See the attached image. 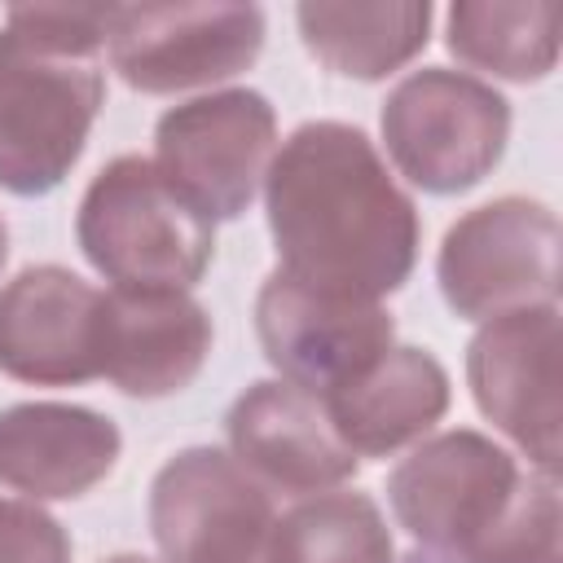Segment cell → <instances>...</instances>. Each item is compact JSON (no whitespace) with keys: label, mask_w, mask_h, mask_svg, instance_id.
<instances>
[{"label":"cell","mask_w":563,"mask_h":563,"mask_svg":"<svg viewBox=\"0 0 563 563\" xmlns=\"http://www.w3.org/2000/svg\"><path fill=\"white\" fill-rule=\"evenodd\" d=\"M273 106L260 92L229 88L185 101L158 119L154 167L207 220H233L251 207L273 154Z\"/></svg>","instance_id":"cell-7"},{"label":"cell","mask_w":563,"mask_h":563,"mask_svg":"<svg viewBox=\"0 0 563 563\" xmlns=\"http://www.w3.org/2000/svg\"><path fill=\"white\" fill-rule=\"evenodd\" d=\"M75 229L88 264L114 290H185L216 251L211 220L141 154H123L92 176Z\"/></svg>","instance_id":"cell-4"},{"label":"cell","mask_w":563,"mask_h":563,"mask_svg":"<svg viewBox=\"0 0 563 563\" xmlns=\"http://www.w3.org/2000/svg\"><path fill=\"white\" fill-rule=\"evenodd\" d=\"M106 295L57 264L18 273L0 290V369L18 383L66 387L101 374Z\"/></svg>","instance_id":"cell-12"},{"label":"cell","mask_w":563,"mask_h":563,"mask_svg":"<svg viewBox=\"0 0 563 563\" xmlns=\"http://www.w3.org/2000/svg\"><path fill=\"white\" fill-rule=\"evenodd\" d=\"M106 563H150V559H141V554H114V559H106Z\"/></svg>","instance_id":"cell-22"},{"label":"cell","mask_w":563,"mask_h":563,"mask_svg":"<svg viewBox=\"0 0 563 563\" xmlns=\"http://www.w3.org/2000/svg\"><path fill=\"white\" fill-rule=\"evenodd\" d=\"M211 352V321L185 290H110L101 374L141 400L189 387Z\"/></svg>","instance_id":"cell-14"},{"label":"cell","mask_w":563,"mask_h":563,"mask_svg":"<svg viewBox=\"0 0 563 563\" xmlns=\"http://www.w3.org/2000/svg\"><path fill=\"white\" fill-rule=\"evenodd\" d=\"M268 229L282 273L347 299L391 295L418 255L413 202L361 128L303 123L268 167Z\"/></svg>","instance_id":"cell-1"},{"label":"cell","mask_w":563,"mask_h":563,"mask_svg":"<svg viewBox=\"0 0 563 563\" xmlns=\"http://www.w3.org/2000/svg\"><path fill=\"white\" fill-rule=\"evenodd\" d=\"M150 528L167 563H273V501L216 449H185L158 471Z\"/></svg>","instance_id":"cell-8"},{"label":"cell","mask_w":563,"mask_h":563,"mask_svg":"<svg viewBox=\"0 0 563 563\" xmlns=\"http://www.w3.org/2000/svg\"><path fill=\"white\" fill-rule=\"evenodd\" d=\"M110 66L136 92H180L246 70L264 48L255 4H114Z\"/></svg>","instance_id":"cell-9"},{"label":"cell","mask_w":563,"mask_h":563,"mask_svg":"<svg viewBox=\"0 0 563 563\" xmlns=\"http://www.w3.org/2000/svg\"><path fill=\"white\" fill-rule=\"evenodd\" d=\"M466 378L484 418L506 431L541 475L559 471V308L488 317L471 339Z\"/></svg>","instance_id":"cell-11"},{"label":"cell","mask_w":563,"mask_h":563,"mask_svg":"<svg viewBox=\"0 0 563 563\" xmlns=\"http://www.w3.org/2000/svg\"><path fill=\"white\" fill-rule=\"evenodd\" d=\"M114 4H18L0 35V189L48 194L84 154L101 110Z\"/></svg>","instance_id":"cell-2"},{"label":"cell","mask_w":563,"mask_h":563,"mask_svg":"<svg viewBox=\"0 0 563 563\" xmlns=\"http://www.w3.org/2000/svg\"><path fill=\"white\" fill-rule=\"evenodd\" d=\"M510 136V106L457 70H418L383 101V141L396 167L427 194L479 185Z\"/></svg>","instance_id":"cell-5"},{"label":"cell","mask_w":563,"mask_h":563,"mask_svg":"<svg viewBox=\"0 0 563 563\" xmlns=\"http://www.w3.org/2000/svg\"><path fill=\"white\" fill-rule=\"evenodd\" d=\"M559 26H563L559 0H532V4L466 0L449 9V48L475 70H493L501 79L528 84L554 70Z\"/></svg>","instance_id":"cell-18"},{"label":"cell","mask_w":563,"mask_h":563,"mask_svg":"<svg viewBox=\"0 0 563 563\" xmlns=\"http://www.w3.org/2000/svg\"><path fill=\"white\" fill-rule=\"evenodd\" d=\"M391 510L431 554L471 563H563L554 475H519L479 431H444L387 479Z\"/></svg>","instance_id":"cell-3"},{"label":"cell","mask_w":563,"mask_h":563,"mask_svg":"<svg viewBox=\"0 0 563 563\" xmlns=\"http://www.w3.org/2000/svg\"><path fill=\"white\" fill-rule=\"evenodd\" d=\"M405 563H471V559H457V554H431V550H418V554H409Z\"/></svg>","instance_id":"cell-21"},{"label":"cell","mask_w":563,"mask_h":563,"mask_svg":"<svg viewBox=\"0 0 563 563\" xmlns=\"http://www.w3.org/2000/svg\"><path fill=\"white\" fill-rule=\"evenodd\" d=\"M0 563H70V541L40 506L0 497Z\"/></svg>","instance_id":"cell-20"},{"label":"cell","mask_w":563,"mask_h":563,"mask_svg":"<svg viewBox=\"0 0 563 563\" xmlns=\"http://www.w3.org/2000/svg\"><path fill=\"white\" fill-rule=\"evenodd\" d=\"M295 18L308 53L325 70L383 79L427 44L431 4H299Z\"/></svg>","instance_id":"cell-17"},{"label":"cell","mask_w":563,"mask_h":563,"mask_svg":"<svg viewBox=\"0 0 563 563\" xmlns=\"http://www.w3.org/2000/svg\"><path fill=\"white\" fill-rule=\"evenodd\" d=\"M4 255H9V233H4V220H0V264H4Z\"/></svg>","instance_id":"cell-23"},{"label":"cell","mask_w":563,"mask_h":563,"mask_svg":"<svg viewBox=\"0 0 563 563\" xmlns=\"http://www.w3.org/2000/svg\"><path fill=\"white\" fill-rule=\"evenodd\" d=\"M444 303L466 317H501L554 303L559 295V220L528 198H497L462 216L435 260Z\"/></svg>","instance_id":"cell-6"},{"label":"cell","mask_w":563,"mask_h":563,"mask_svg":"<svg viewBox=\"0 0 563 563\" xmlns=\"http://www.w3.org/2000/svg\"><path fill=\"white\" fill-rule=\"evenodd\" d=\"M273 563H391V537L369 497L321 493L277 519Z\"/></svg>","instance_id":"cell-19"},{"label":"cell","mask_w":563,"mask_h":563,"mask_svg":"<svg viewBox=\"0 0 563 563\" xmlns=\"http://www.w3.org/2000/svg\"><path fill=\"white\" fill-rule=\"evenodd\" d=\"M233 462L282 493H325L356 471V453L339 440L325 400L295 383H255L229 409Z\"/></svg>","instance_id":"cell-13"},{"label":"cell","mask_w":563,"mask_h":563,"mask_svg":"<svg viewBox=\"0 0 563 563\" xmlns=\"http://www.w3.org/2000/svg\"><path fill=\"white\" fill-rule=\"evenodd\" d=\"M119 427L79 405H13L0 413V484L26 497H79L110 475Z\"/></svg>","instance_id":"cell-15"},{"label":"cell","mask_w":563,"mask_h":563,"mask_svg":"<svg viewBox=\"0 0 563 563\" xmlns=\"http://www.w3.org/2000/svg\"><path fill=\"white\" fill-rule=\"evenodd\" d=\"M255 330L264 356L282 369V378L312 396H330L334 387L369 369L396 334L391 317L378 303L303 286L282 268L260 286Z\"/></svg>","instance_id":"cell-10"},{"label":"cell","mask_w":563,"mask_h":563,"mask_svg":"<svg viewBox=\"0 0 563 563\" xmlns=\"http://www.w3.org/2000/svg\"><path fill=\"white\" fill-rule=\"evenodd\" d=\"M325 413L352 453H391L440 422L449 409V374L422 347H387L369 369L334 387Z\"/></svg>","instance_id":"cell-16"}]
</instances>
